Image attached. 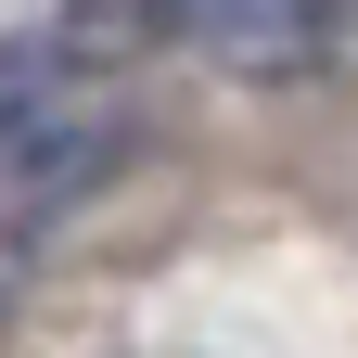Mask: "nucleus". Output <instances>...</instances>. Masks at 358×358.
I'll list each match as a JSON object with an SVG mask.
<instances>
[{
	"instance_id": "obj_1",
	"label": "nucleus",
	"mask_w": 358,
	"mask_h": 358,
	"mask_svg": "<svg viewBox=\"0 0 358 358\" xmlns=\"http://www.w3.org/2000/svg\"><path fill=\"white\" fill-rule=\"evenodd\" d=\"M128 166V90L90 38H0V231L90 205Z\"/></svg>"
},
{
	"instance_id": "obj_2",
	"label": "nucleus",
	"mask_w": 358,
	"mask_h": 358,
	"mask_svg": "<svg viewBox=\"0 0 358 358\" xmlns=\"http://www.w3.org/2000/svg\"><path fill=\"white\" fill-rule=\"evenodd\" d=\"M345 0H64V38L141 64V52H217L231 77H294L320 64Z\"/></svg>"
},
{
	"instance_id": "obj_3",
	"label": "nucleus",
	"mask_w": 358,
	"mask_h": 358,
	"mask_svg": "<svg viewBox=\"0 0 358 358\" xmlns=\"http://www.w3.org/2000/svg\"><path fill=\"white\" fill-rule=\"evenodd\" d=\"M0 243H13V231H0Z\"/></svg>"
}]
</instances>
